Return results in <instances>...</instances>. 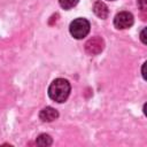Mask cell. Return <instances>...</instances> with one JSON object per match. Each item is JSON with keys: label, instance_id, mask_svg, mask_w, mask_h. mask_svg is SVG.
I'll list each match as a JSON object with an SVG mask.
<instances>
[{"label": "cell", "instance_id": "obj_1", "mask_svg": "<svg viewBox=\"0 0 147 147\" xmlns=\"http://www.w3.org/2000/svg\"><path fill=\"white\" fill-rule=\"evenodd\" d=\"M70 92L71 85L69 80L64 78H55L48 86V96L57 103L64 102L70 95Z\"/></svg>", "mask_w": 147, "mask_h": 147}, {"label": "cell", "instance_id": "obj_2", "mask_svg": "<svg viewBox=\"0 0 147 147\" xmlns=\"http://www.w3.org/2000/svg\"><path fill=\"white\" fill-rule=\"evenodd\" d=\"M90 29H91V24L84 17L75 18L74 21H71V23L69 25V32H70V34L75 39H78V40L85 38L88 34Z\"/></svg>", "mask_w": 147, "mask_h": 147}, {"label": "cell", "instance_id": "obj_3", "mask_svg": "<svg viewBox=\"0 0 147 147\" xmlns=\"http://www.w3.org/2000/svg\"><path fill=\"white\" fill-rule=\"evenodd\" d=\"M134 17L130 11H119L114 17V26L117 30H125L133 25Z\"/></svg>", "mask_w": 147, "mask_h": 147}, {"label": "cell", "instance_id": "obj_4", "mask_svg": "<svg viewBox=\"0 0 147 147\" xmlns=\"http://www.w3.org/2000/svg\"><path fill=\"white\" fill-rule=\"evenodd\" d=\"M105 47V41L101 37L95 36L91 39H88L85 44V51L90 55H98L103 51Z\"/></svg>", "mask_w": 147, "mask_h": 147}, {"label": "cell", "instance_id": "obj_5", "mask_svg": "<svg viewBox=\"0 0 147 147\" xmlns=\"http://www.w3.org/2000/svg\"><path fill=\"white\" fill-rule=\"evenodd\" d=\"M59 117V111L53 107H45L39 113V118L41 122H53Z\"/></svg>", "mask_w": 147, "mask_h": 147}, {"label": "cell", "instance_id": "obj_6", "mask_svg": "<svg viewBox=\"0 0 147 147\" xmlns=\"http://www.w3.org/2000/svg\"><path fill=\"white\" fill-rule=\"evenodd\" d=\"M93 13L101 20H106L109 15V9H108V6L101 1V0H98L94 2L93 5Z\"/></svg>", "mask_w": 147, "mask_h": 147}, {"label": "cell", "instance_id": "obj_7", "mask_svg": "<svg viewBox=\"0 0 147 147\" xmlns=\"http://www.w3.org/2000/svg\"><path fill=\"white\" fill-rule=\"evenodd\" d=\"M53 144V139L49 134H46V133H41L37 137L36 139V145L38 146H42V147H47V146H51Z\"/></svg>", "mask_w": 147, "mask_h": 147}, {"label": "cell", "instance_id": "obj_8", "mask_svg": "<svg viewBox=\"0 0 147 147\" xmlns=\"http://www.w3.org/2000/svg\"><path fill=\"white\" fill-rule=\"evenodd\" d=\"M79 0H59V3L61 6V8L65 9V10H69L71 8H74L77 3H78Z\"/></svg>", "mask_w": 147, "mask_h": 147}, {"label": "cell", "instance_id": "obj_9", "mask_svg": "<svg viewBox=\"0 0 147 147\" xmlns=\"http://www.w3.org/2000/svg\"><path fill=\"white\" fill-rule=\"evenodd\" d=\"M138 7L140 8V10H141L142 13H145V11H146V9H147L146 0H138Z\"/></svg>", "mask_w": 147, "mask_h": 147}, {"label": "cell", "instance_id": "obj_10", "mask_svg": "<svg viewBox=\"0 0 147 147\" xmlns=\"http://www.w3.org/2000/svg\"><path fill=\"white\" fill-rule=\"evenodd\" d=\"M145 32H146V28H144V29L141 30V32H140V40L142 41V44H144V45H146V44H147V40H146V36H145Z\"/></svg>", "mask_w": 147, "mask_h": 147}, {"label": "cell", "instance_id": "obj_11", "mask_svg": "<svg viewBox=\"0 0 147 147\" xmlns=\"http://www.w3.org/2000/svg\"><path fill=\"white\" fill-rule=\"evenodd\" d=\"M146 62L142 64V69H141V74H142V77H144V79H146V74H145V67H146Z\"/></svg>", "mask_w": 147, "mask_h": 147}, {"label": "cell", "instance_id": "obj_12", "mask_svg": "<svg viewBox=\"0 0 147 147\" xmlns=\"http://www.w3.org/2000/svg\"><path fill=\"white\" fill-rule=\"evenodd\" d=\"M109 1H114V0H109Z\"/></svg>", "mask_w": 147, "mask_h": 147}]
</instances>
